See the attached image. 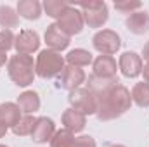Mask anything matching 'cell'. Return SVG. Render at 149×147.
<instances>
[{"label":"cell","instance_id":"cell-1","mask_svg":"<svg viewBox=\"0 0 149 147\" xmlns=\"http://www.w3.org/2000/svg\"><path fill=\"white\" fill-rule=\"evenodd\" d=\"M87 90L95 97L97 104V119L99 121H111L123 116L132 107V95L130 90L121 85L116 78H99L90 74L87 78Z\"/></svg>","mask_w":149,"mask_h":147},{"label":"cell","instance_id":"cell-2","mask_svg":"<svg viewBox=\"0 0 149 147\" xmlns=\"http://www.w3.org/2000/svg\"><path fill=\"white\" fill-rule=\"evenodd\" d=\"M7 74L17 87H30L35 81V61L31 55L16 54L7 62Z\"/></svg>","mask_w":149,"mask_h":147},{"label":"cell","instance_id":"cell-3","mask_svg":"<svg viewBox=\"0 0 149 147\" xmlns=\"http://www.w3.org/2000/svg\"><path fill=\"white\" fill-rule=\"evenodd\" d=\"M66 66V59L61 55V52H54L50 49L40 50V54L35 59V71L37 76L43 78V80H50L59 76L61 71Z\"/></svg>","mask_w":149,"mask_h":147},{"label":"cell","instance_id":"cell-4","mask_svg":"<svg viewBox=\"0 0 149 147\" xmlns=\"http://www.w3.org/2000/svg\"><path fill=\"white\" fill-rule=\"evenodd\" d=\"M76 7L81 10L83 21L88 28H102L108 19H109V10L108 3L101 0H88V2H80Z\"/></svg>","mask_w":149,"mask_h":147},{"label":"cell","instance_id":"cell-5","mask_svg":"<svg viewBox=\"0 0 149 147\" xmlns=\"http://www.w3.org/2000/svg\"><path fill=\"white\" fill-rule=\"evenodd\" d=\"M57 28L68 35L71 38L73 35H80L83 31V26H85V21H83V16H81V10L76 7V5H70L63 14L61 17L57 19Z\"/></svg>","mask_w":149,"mask_h":147},{"label":"cell","instance_id":"cell-6","mask_svg":"<svg viewBox=\"0 0 149 147\" xmlns=\"http://www.w3.org/2000/svg\"><path fill=\"white\" fill-rule=\"evenodd\" d=\"M92 45L101 55H113L120 50L121 38L113 30H99L92 38Z\"/></svg>","mask_w":149,"mask_h":147},{"label":"cell","instance_id":"cell-7","mask_svg":"<svg viewBox=\"0 0 149 147\" xmlns=\"http://www.w3.org/2000/svg\"><path fill=\"white\" fill-rule=\"evenodd\" d=\"M68 102L70 107L78 112H81L83 116H92L97 112V104H95V97L87 90V88H76L73 92H70L68 95Z\"/></svg>","mask_w":149,"mask_h":147},{"label":"cell","instance_id":"cell-8","mask_svg":"<svg viewBox=\"0 0 149 147\" xmlns=\"http://www.w3.org/2000/svg\"><path fill=\"white\" fill-rule=\"evenodd\" d=\"M87 81V74L81 68H74L66 64L64 69L59 74V80H57V87L63 88V90H68V92H73L76 88H80L83 83Z\"/></svg>","mask_w":149,"mask_h":147},{"label":"cell","instance_id":"cell-9","mask_svg":"<svg viewBox=\"0 0 149 147\" xmlns=\"http://www.w3.org/2000/svg\"><path fill=\"white\" fill-rule=\"evenodd\" d=\"M14 49H16L17 54L31 55L33 52H37L40 49V37H38V33L33 31V30H21L16 35Z\"/></svg>","mask_w":149,"mask_h":147},{"label":"cell","instance_id":"cell-10","mask_svg":"<svg viewBox=\"0 0 149 147\" xmlns=\"http://www.w3.org/2000/svg\"><path fill=\"white\" fill-rule=\"evenodd\" d=\"M142 68H144V62H142V57L139 54H135V52H123L120 55L118 69L121 71L123 76L137 78L139 74H142Z\"/></svg>","mask_w":149,"mask_h":147},{"label":"cell","instance_id":"cell-11","mask_svg":"<svg viewBox=\"0 0 149 147\" xmlns=\"http://www.w3.org/2000/svg\"><path fill=\"white\" fill-rule=\"evenodd\" d=\"M43 40H45V43H47V49H50V50H54V52H63V50H66V49L70 47V42H71V38L68 37V35H64V33L57 28L56 23H52V24L47 26L45 35H43Z\"/></svg>","mask_w":149,"mask_h":147},{"label":"cell","instance_id":"cell-12","mask_svg":"<svg viewBox=\"0 0 149 147\" xmlns=\"http://www.w3.org/2000/svg\"><path fill=\"white\" fill-rule=\"evenodd\" d=\"M54 133H56V123L47 116H40V118H37V123L33 126L31 140L37 144H47V142H50Z\"/></svg>","mask_w":149,"mask_h":147},{"label":"cell","instance_id":"cell-13","mask_svg":"<svg viewBox=\"0 0 149 147\" xmlns=\"http://www.w3.org/2000/svg\"><path fill=\"white\" fill-rule=\"evenodd\" d=\"M92 69L99 78H116L118 76V64L113 55H97L92 62Z\"/></svg>","mask_w":149,"mask_h":147},{"label":"cell","instance_id":"cell-14","mask_svg":"<svg viewBox=\"0 0 149 147\" xmlns=\"http://www.w3.org/2000/svg\"><path fill=\"white\" fill-rule=\"evenodd\" d=\"M125 26L134 35H144V33H148L149 31V12L137 10V12L128 14V17L125 19Z\"/></svg>","mask_w":149,"mask_h":147},{"label":"cell","instance_id":"cell-15","mask_svg":"<svg viewBox=\"0 0 149 147\" xmlns=\"http://www.w3.org/2000/svg\"><path fill=\"white\" fill-rule=\"evenodd\" d=\"M63 125L71 133H80L87 126V116H83L81 112L70 107V109H66L63 112Z\"/></svg>","mask_w":149,"mask_h":147},{"label":"cell","instance_id":"cell-16","mask_svg":"<svg viewBox=\"0 0 149 147\" xmlns=\"http://www.w3.org/2000/svg\"><path fill=\"white\" fill-rule=\"evenodd\" d=\"M42 3L38 0H19L16 5V10L19 17L28 19V21H37L42 16Z\"/></svg>","mask_w":149,"mask_h":147},{"label":"cell","instance_id":"cell-17","mask_svg":"<svg viewBox=\"0 0 149 147\" xmlns=\"http://www.w3.org/2000/svg\"><path fill=\"white\" fill-rule=\"evenodd\" d=\"M16 104L19 106L23 114H35L40 109V95L33 90H26L17 97Z\"/></svg>","mask_w":149,"mask_h":147},{"label":"cell","instance_id":"cell-18","mask_svg":"<svg viewBox=\"0 0 149 147\" xmlns=\"http://www.w3.org/2000/svg\"><path fill=\"white\" fill-rule=\"evenodd\" d=\"M0 116L5 121V125L12 130L19 123V119L23 118V112L19 109V106L14 102H2L0 104Z\"/></svg>","mask_w":149,"mask_h":147},{"label":"cell","instance_id":"cell-19","mask_svg":"<svg viewBox=\"0 0 149 147\" xmlns=\"http://www.w3.org/2000/svg\"><path fill=\"white\" fill-rule=\"evenodd\" d=\"M66 62L70 66H74V68H85V66H90L94 62V57L85 49H73V50L68 52Z\"/></svg>","mask_w":149,"mask_h":147},{"label":"cell","instance_id":"cell-20","mask_svg":"<svg viewBox=\"0 0 149 147\" xmlns=\"http://www.w3.org/2000/svg\"><path fill=\"white\" fill-rule=\"evenodd\" d=\"M19 24V14L16 9H12L10 5H0V26L3 30H10L12 28H17Z\"/></svg>","mask_w":149,"mask_h":147},{"label":"cell","instance_id":"cell-21","mask_svg":"<svg viewBox=\"0 0 149 147\" xmlns=\"http://www.w3.org/2000/svg\"><path fill=\"white\" fill-rule=\"evenodd\" d=\"M130 95H132V102L137 104L139 107H149V85L146 81L135 83Z\"/></svg>","mask_w":149,"mask_h":147},{"label":"cell","instance_id":"cell-22","mask_svg":"<svg viewBox=\"0 0 149 147\" xmlns=\"http://www.w3.org/2000/svg\"><path fill=\"white\" fill-rule=\"evenodd\" d=\"M35 123H37V118H35L33 114H23V118H21L19 123L12 128V132H14V135H17V137H28V135H31Z\"/></svg>","mask_w":149,"mask_h":147},{"label":"cell","instance_id":"cell-23","mask_svg":"<svg viewBox=\"0 0 149 147\" xmlns=\"http://www.w3.org/2000/svg\"><path fill=\"white\" fill-rule=\"evenodd\" d=\"M70 5H71V3H68V2H64V0H45V2L42 3L45 14L50 16V17H54V19H59L61 14H63Z\"/></svg>","mask_w":149,"mask_h":147},{"label":"cell","instance_id":"cell-24","mask_svg":"<svg viewBox=\"0 0 149 147\" xmlns=\"http://www.w3.org/2000/svg\"><path fill=\"white\" fill-rule=\"evenodd\" d=\"M50 147H73L74 144V133H71L70 130L66 128H61V130H56L54 137L50 139Z\"/></svg>","mask_w":149,"mask_h":147},{"label":"cell","instance_id":"cell-25","mask_svg":"<svg viewBox=\"0 0 149 147\" xmlns=\"http://www.w3.org/2000/svg\"><path fill=\"white\" fill-rule=\"evenodd\" d=\"M14 33L10 30H0V50L2 52H9L10 49H14Z\"/></svg>","mask_w":149,"mask_h":147},{"label":"cell","instance_id":"cell-26","mask_svg":"<svg viewBox=\"0 0 149 147\" xmlns=\"http://www.w3.org/2000/svg\"><path fill=\"white\" fill-rule=\"evenodd\" d=\"M141 7H142L141 2H130V0H127V2H114V9L123 12V14L137 12V9H141Z\"/></svg>","mask_w":149,"mask_h":147},{"label":"cell","instance_id":"cell-27","mask_svg":"<svg viewBox=\"0 0 149 147\" xmlns=\"http://www.w3.org/2000/svg\"><path fill=\"white\" fill-rule=\"evenodd\" d=\"M73 147H97V146H95V140L90 135H80V137H74Z\"/></svg>","mask_w":149,"mask_h":147},{"label":"cell","instance_id":"cell-28","mask_svg":"<svg viewBox=\"0 0 149 147\" xmlns=\"http://www.w3.org/2000/svg\"><path fill=\"white\" fill-rule=\"evenodd\" d=\"M7 132H9V126L5 125V121H3V119H2V116H0V139H3Z\"/></svg>","mask_w":149,"mask_h":147},{"label":"cell","instance_id":"cell-29","mask_svg":"<svg viewBox=\"0 0 149 147\" xmlns=\"http://www.w3.org/2000/svg\"><path fill=\"white\" fill-rule=\"evenodd\" d=\"M142 76H144V81L149 85V62H146L142 68Z\"/></svg>","mask_w":149,"mask_h":147},{"label":"cell","instance_id":"cell-30","mask_svg":"<svg viewBox=\"0 0 149 147\" xmlns=\"http://www.w3.org/2000/svg\"><path fill=\"white\" fill-rule=\"evenodd\" d=\"M9 62V57H7V52H2L0 50V68H3L5 64Z\"/></svg>","mask_w":149,"mask_h":147},{"label":"cell","instance_id":"cell-31","mask_svg":"<svg viewBox=\"0 0 149 147\" xmlns=\"http://www.w3.org/2000/svg\"><path fill=\"white\" fill-rule=\"evenodd\" d=\"M141 57H144V61H148L149 62V42L144 45V49H142V55Z\"/></svg>","mask_w":149,"mask_h":147},{"label":"cell","instance_id":"cell-32","mask_svg":"<svg viewBox=\"0 0 149 147\" xmlns=\"http://www.w3.org/2000/svg\"><path fill=\"white\" fill-rule=\"evenodd\" d=\"M109 147H127V146H123V144H113V146H109Z\"/></svg>","mask_w":149,"mask_h":147},{"label":"cell","instance_id":"cell-33","mask_svg":"<svg viewBox=\"0 0 149 147\" xmlns=\"http://www.w3.org/2000/svg\"><path fill=\"white\" fill-rule=\"evenodd\" d=\"M0 147H7V146H3V144H0Z\"/></svg>","mask_w":149,"mask_h":147}]
</instances>
